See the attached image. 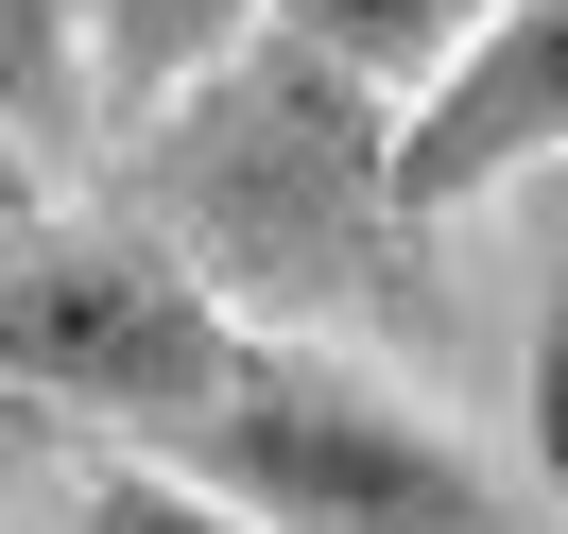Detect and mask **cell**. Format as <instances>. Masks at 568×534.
<instances>
[{
  "mask_svg": "<svg viewBox=\"0 0 568 534\" xmlns=\"http://www.w3.org/2000/svg\"><path fill=\"white\" fill-rule=\"evenodd\" d=\"M276 18H293L311 52H345L362 87H396V104H430V87L499 36V0H276Z\"/></svg>",
  "mask_w": 568,
  "mask_h": 534,
  "instance_id": "obj_7",
  "label": "cell"
},
{
  "mask_svg": "<svg viewBox=\"0 0 568 534\" xmlns=\"http://www.w3.org/2000/svg\"><path fill=\"white\" fill-rule=\"evenodd\" d=\"M87 18H104V121L121 139H139L155 104H190L242 36H276V0H87Z\"/></svg>",
  "mask_w": 568,
  "mask_h": 534,
  "instance_id": "obj_6",
  "label": "cell"
},
{
  "mask_svg": "<svg viewBox=\"0 0 568 534\" xmlns=\"http://www.w3.org/2000/svg\"><path fill=\"white\" fill-rule=\"evenodd\" d=\"M517 242H534V276H551V311H568V173L517 190Z\"/></svg>",
  "mask_w": 568,
  "mask_h": 534,
  "instance_id": "obj_9",
  "label": "cell"
},
{
  "mask_svg": "<svg viewBox=\"0 0 568 534\" xmlns=\"http://www.w3.org/2000/svg\"><path fill=\"white\" fill-rule=\"evenodd\" d=\"M190 483H224L258 534H534L499 500V465H465L396 380H362L345 345H258L242 396L190 431Z\"/></svg>",
  "mask_w": 568,
  "mask_h": 534,
  "instance_id": "obj_3",
  "label": "cell"
},
{
  "mask_svg": "<svg viewBox=\"0 0 568 534\" xmlns=\"http://www.w3.org/2000/svg\"><path fill=\"white\" fill-rule=\"evenodd\" d=\"M70 534H258L224 483H190L173 449H87L70 465Z\"/></svg>",
  "mask_w": 568,
  "mask_h": 534,
  "instance_id": "obj_8",
  "label": "cell"
},
{
  "mask_svg": "<svg viewBox=\"0 0 568 534\" xmlns=\"http://www.w3.org/2000/svg\"><path fill=\"white\" fill-rule=\"evenodd\" d=\"M534 173H568V0H499V36L414 104V224L534 190Z\"/></svg>",
  "mask_w": 568,
  "mask_h": 534,
  "instance_id": "obj_4",
  "label": "cell"
},
{
  "mask_svg": "<svg viewBox=\"0 0 568 534\" xmlns=\"http://www.w3.org/2000/svg\"><path fill=\"white\" fill-rule=\"evenodd\" d=\"M121 208L173 224L190 276L224 293L242 328H276V345H311L327 311H362V293H414V104L396 87H362L345 52H311L276 18V36H242L190 104H155L139 139H121Z\"/></svg>",
  "mask_w": 568,
  "mask_h": 534,
  "instance_id": "obj_1",
  "label": "cell"
},
{
  "mask_svg": "<svg viewBox=\"0 0 568 534\" xmlns=\"http://www.w3.org/2000/svg\"><path fill=\"white\" fill-rule=\"evenodd\" d=\"M258 345H276V328H242L190 276V242L139 224V208H18V242H0L18 414L87 431V449H190V431L242 396Z\"/></svg>",
  "mask_w": 568,
  "mask_h": 534,
  "instance_id": "obj_2",
  "label": "cell"
},
{
  "mask_svg": "<svg viewBox=\"0 0 568 534\" xmlns=\"http://www.w3.org/2000/svg\"><path fill=\"white\" fill-rule=\"evenodd\" d=\"M0 104H18V208H52V173H70L87 139H104V18L87 0H0Z\"/></svg>",
  "mask_w": 568,
  "mask_h": 534,
  "instance_id": "obj_5",
  "label": "cell"
}]
</instances>
